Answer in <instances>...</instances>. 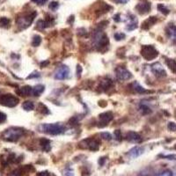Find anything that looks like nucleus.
Masks as SVG:
<instances>
[{
  "mask_svg": "<svg viewBox=\"0 0 176 176\" xmlns=\"http://www.w3.org/2000/svg\"><path fill=\"white\" fill-rule=\"evenodd\" d=\"M19 103V99L13 94H4L0 96V104L6 107H13Z\"/></svg>",
  "mask_w": 176,
  "mask_h": 176,
  "instance_id": "nucleus-5",
  "label": "nucleus"
},
{
  "mask_svg": "<svg viewBox=\"0 0 176 176\" xmlns=\"http://www.w3.org/2000/svg\"><path fill=\"white\" fill-rule=\"evenodd\" d=\"M100 136H101V137L102 138H104L105 140H111L112 139V136L109 134V133H107V132H102L101 134H100Z\"/></svg>",
  "mask_w": 176,
  "mask_h": 176,
  "instance_id": "nucleus-33",
  "label": "nucleus"
},
{
  "mask_svg": "<svg viewBox=\"0 0 176 176\" xmlns=\"http://www.w3.org/2000/svg\"><path fill=\"white\" fill-rule=\"evenodd\" d=\"M49 9H51L52 11H56V10L59 7V4H58L57 2L54 1V2H51V3L49 4Z\"/></svg>",
  "mask_w": 176,
  "mask_h": 176,
  "instance_id": "nucleus-31",
  "label": "nucleus"
},
{
  "mask_svg": "<svg viewBox=\"0 0 176 176\" xmlns=\"http://www.w3.org/2000/svg\"><path fill=\"white\" fill-rule=\"evenodd\" d=\"M151 67V71L156 76H158V77H165L166 76V72H165V69L159 63H155Z\"/></svg>",
  "mask_w": 176,
  "mask_h": 176,
  "instance_id": "nucleus-12",
  "label": "nucleus"
},
{
  "mask_svg": "<svg viewBox=\"0 0 176 176\" xmlns=\"http://www.w3.org/2000/svg\"><path fill=\"white\" fill-rule=\"evenodd\" d=\"M22 107H23V109L26 110V111H32V110H34V108H35V104H34L33 101L28 100V101H25V102L22 104Z\"/></svg>",
  "mask_w": 176,
  "mask_h": 176,
  "instance_id": "nucleus-22",
  "label": "nucleus"
},
{
  "mask_svg": "<svg viewBox=\"0 0 176 176\" xmlns=\"http://www.w3.org/2000/svg\"><path fill=\"white\" fill-rule=\"evenodd\" d=\"M114 37L116 41H121V40L125 38V35L122 34V33H116V34H115Z\"/></svg>",
  "mask_w": 176,
  "mask_h": 176,
  "instance_id": "nucleus-32",
  "label": "nucleus"
},
{
  "mask_svg": "<svg viewBox=\"0 0 176 176\" xmlns=\"http://www.w3.org/2000/svg\"><path fill=\"white\" fill-rule=\"evenodd\" d=\"M119 17H120V14H116V15L114 16V20H115L116 22H119V21H121V20H122V19H120Z\"/></svg>",
  "mask_w": 176,
  "mask_h": 176,
  "instance_id": "nucleus-45",
  "label": "nucleus"
},
{
  "mask_svg": "<svg viewBox=\"0 0 176 176\" xmlns=\"http://www.w3.org/2000/svg\"><path fill=\"white\" fill-rule=\"evenodd\" d=\"M36 176H49V172L48 171H42L38 172Z\"/></svg>",
  "mask_w": 176,
  "mask_h": 176,
  "instance_id": "nucleus-40",
  "label": "nucleus"
},
{
  "mask_svg": "<svg viewBox=\"0 0 176 176\" xmlns=\"http://www.w3.org/2000/svg\"><path fill=\"white\" fill-rule=\"evenodd\" d=\"M141 55L145 60L151 61L158 56V52L152 45H144L141 49Z\"/></svg>",
  "mask_w": 176,
  "mask_h": 176,
  "instance_id": "nucleus-4",
  "label": "nucleus"
},
{
  "mask_svg": "<svg viewBox=\"0 0 176 176\" xmlns=\"http://www.w3.org/2000/svg\"><path fill=\"white\" fill-rule=\"evenodd\" d=\"M115 76L119 80H128L132 78V74L123 67H117L115 69Z\"/></svg>",
  "mask_w": 176,
  "mask_h": 176,
  "instance_id": "nucleus-8",
  "label": "nucleus"
},
{
  "mask_svg": "<svg viewBox=\"0 0 176 176\" xmlns=\"http://www.w3.org/2000/svg\"><path fill=\"white\" fill-rule=\"evenodd\" d=\"M24 133V129L18 127H12L3 133V137L7 141H16Z\"/></svg>",
  "mask_w": 176,
  "mask_h": 176,
  "instance_id": "nucleus-2",
  "label": "nucleus"
},
{
  "mask_svg": "<svg viewBox=\"0 0 176 176\" xmlns=\"http://www.w3.org/2000/svg\"><path fill=\"white\" fill-rule=\"evenodd\" d=\"M48 64H49V62H46V63H44V62H43V63H42V64H41V66H42V67H43V66H46Z\"/></svg>",
  "mask_w": 176,
  "mask_h": 176,
  "instance_id": "nucleus-47",
  "label": "nucleus"
},
{
  "mask_svg": "<svg viewBox=\"0 0 176 176\" xmlns=\"http://www.w3.org/2000/svg\"><path fill=\"white\" fill-rule=\"evenodd\" d=\"M100 118V127H104L106 125H107L114 118V115L111 112H105L102 113L99 115Z\"/></svg>",
  "mask_w": 176,
  "mask_h": 176,
  "instance_id": "nucleus-10",
  "label": "nucleus"
},
{
  "mask_svg": "<svg viewBox=\"0 0 176 176\" xmlns=\"http://www.w3.org/2000/svg\"><path fill=\"white\" fill-rule=\"evenodd\" d=\"M136 10L141 15L146 14L151 10V4L148 1H143V2L137 4V6H136Z\"/></svg>",
  "mask_w": 176,
  "mask_h": 176,
  "instance_id": "nucleus-11",
  "label": "nucleus"
},
{
  "mask_svg": "<svg viewBox=\"0 0 176 176\" xmlns=\"http://www.w3.org/2000/svg\"><path fill=\"white\" fill-rule=\"evenodd\" d=\"M143 152V148L139 147V146H135L131 150H129L128 155L132 158H136L139 157L140 155H142Z\"/></svg>",
  "mask_w": 176,
  "mask_h": 176,
  "instance_id": "nucleus-13",
  "label": "nucleus"
},
{
  "mask_svg": "<svg viewBox=\"0 0 176 176\" xmlns=\"http://www.w3.org/2000/svg\"><path fill=\"white\" fill-rule=\"evenodd\" d=\"M40 77V74L38 73V72H34V73H32L31 75H29L28 77V78H39Z\"/></svg>",
  "mask_w": 176,
  "mask_h": 176,
  "instance_id": "nucleus-42",
  "label": "nucleus"
},
{
  "mask_svg": "<svg viewBox=\"0 0 176 176\" xmlns=\"http://www.w3.org/2000/svg\"><path fill=\"white\" fill-rule=\"evenodd\" d=\"M165 64L168 66V68L176 74V61L173 59H166L165 60Z\"/></svg>",
  "mask_w": 176,
  "mask_h": 176,
  "instance_id": "nucleus-21",
  "label": "nucleus"
},
{
  "mask_svg": "<svg viewBox=\"0 0 176 176\" xmlns=\"http://www.w3.org/2000/svg\"><path fill=\"white\" fill-rule=\"evenodd\" d=\"M40 144L42 146L43 151H47V152L50 151L51 145H50V141H49V140H48V139H46V138H42V139H41V141H40Z\"/></svg>",
  "mask_w": 176,
  "mask_h": 176,
  "instance_id": "nucleus-20",
  "label": "nucleus"
},
{
  "mask_svg": "<svg viewBox=\"0 0 176 176\" xmlns=\"http://www.w3.org/2000/svg\"><path fill=\"white\" fill-rule=\"evenodd\" d=\"M32 1H34L35 3H36L37 5H39V6H42V5H43L44 3H46L48 0H32Z\"/></svg>",
  "mask_w": 176,
  "mask_h": 176,
  "instance_id": "nucleus-41",
  "label": "nucleus"
},
{
  "mask_svg": "<svg viewBox=\"0 0 176 176\" xmlns=\"http://www.w3.org/2000/svg\"><path fill=\"white\" fill-rule=\"evenodd\" d=\"M115 1L118 4H126L129 0H115Z\"/></svg>",
  "mask_w": 176,
  "mask_h": 176,
  "instance_id": "nucleus-44",
  "label": "nucleus"
},
{
  "mask_svg": "<svg viewBox=\"0 0 176 176\" xmlns=\"http://www.w3.org/2000/svg\"><path fill=\"white\" fill-rule=\"evenodd\" d=\"M105 160H106V158H101V159H100V160H99V164H100V165H102L104 164Z\"/></svg>",
  "mask_w": 176,
  "mask_h": 176,
  "instance_id": "nucleus-46",
  "label": "nucleus"
},
{
  "mask_svg": "<svg viewBox=\"0 0 176 176\" xmlns=\"http://www.w3.org/2000/svg\"><path fill=\"white\" fill-rule=\"evenodd\" d=\"M50 25H51V21L48 20H39L38 23H37V26L40 28H46L50 27Z\"/></svg>",
  "mask_w": 176,
  "mask_h": 176,
  "instance_id": "nucleus-23",
  "label": "nucleus"
},
{
  "mask_svg": "<svg viewBox=\"0 0 176 176\" xmlns=\"http://www.w3.org/2000/svg\"><path fill=\"white\" fill-rule=\"evenodd\" d=\"M167 128H168V129H169L170 131H176V123L171 122L168 123Z\"/></svg>",
  "mask_w": 176,
  "mask_h": 176,
  "instance_id": "nucleus-36",
  "label": "nucleus"
},
{
  "mask_svg": "<svg viewBox=\"0 0 176 176\" xmlns=\"http://www.w3.org/2000/svg\"><path fill=\"white\" fill-rule=\"evenodd\" d=\"M166 34L168 37L176 43V27L175 26H169L166 29Z\"/></svg>",
  "mask_w": 176,
  "mask_h": 176,
  "instance_id": "nucleus-15",
  "label": "nucleus"
},
{
  "mask_svg": "<svg viewBox=\"0 0 176 176\" xmlns=\"http://www.w3.org/2000/svg\"><path fill=\"white\" fill-rule=\"evenodd\" d=\"M112 85V81L110 79H105L103 81H101V87L103 89H108V87Z\"/></svg>",
  "mask_w": 176,
  "mask_h": 176,
  "instance_id": "nucleus-28",
  "label": "nucleus"
},
{
  "mask_svg": "<svg viewBox=\"0 0 176 176\" xmlns=\"http://www.w3.org/2000/svg\"><path fill=\"white\" fill-rule=\"evenodd\" d=\"M137 28V20L131 16V18H129V22L128 24V26L126 27V29L129 30V31H131V30H134Z\"/></svg>",
  "mask_w": 176,
  "mask_h": 176,
  "instance_id": "nucleus-18",
  "label": "nucleus"
},
{
  "mask_svg": "<svg viewBox=\"0 0 176 176\" xmlns=\"http://www.w3.org/2000/svg\"><path fill=\"white\" fill-rule=\"evenodd\" d=\"M64 175L65 176H74V173L71 169H66L64 172Z\"/></svg>",
  "mask_w": 176,
  "mask_h": 176,
  "instance_id": "nucleus-37",
  "label": "nucleus"
},
{
  "mask_svg": "<svg viewBox=\"0 0 176 176\" xmlns=\"http://www.w3.org/2000/svg\"><path fill=\"white\" fill-rule=\"evenodd\" d=\"M42 42V37L40 35H35L33 37V41H32V46L34 47H37L41 44Z\"/></svg>",
  "mask_w": 176,
  "mask_h": 176,
  "instance_id": "nucleus-26",
  "label": "nucleus"
},
{
  "mask_svg": "<svg viewBox=\"0 0 176 176\" xmlns=\"http://www.w3.org/2000/svg\"><path fill=\"white\" fill-rule=\"evenodd\" d=\"M127 139L130 142H134V143H138L141 141V136L139 134L134 132V131H130L127 134Z\"/></svg>",
  "mask_w": 176,
  "mask_h": 176,
  "instance_id": "nucleus-16",
  "label": "nucleus"
},
{
  "mask_svg": "<svg viewBox=\"0 0 176 176\" xmlns=\"http://www.w3.org/2000/svg\"><path fill=\"white\" fill-rule=\"evenodd\" d=\"M141 111H142V113L143 114V115H146V114H149L150 112H151V109L147 107V106H145V105H143V106H141Z\"/></svg>",
  "mask_w": 176,
  "mask_h": 176,
  "instance_id": "nucleus-35",
  "label": "nucleus"
},
{
  "mask_svg": "<svg viewBox=\"0 0 176 176\" xmlns=\"http://www.w3.org/2000/svg\"><path fill=\"white\" fill-rule=\"evenodd\" d=\"M81 73H82V67L80 65H78L77 66V76H78V78L81 77Z\"/></svg>",
  "mask_w": 176,
  "mask_h": 176,
  "instance_id": "nucleus-39",
  "label": "nucleus"
},
{
  "mask_svg": "<svg viewBox=\"0 0 176 176\" xmlns=\"http://www.w3.org/2000/svg\"><path fill=\"white\" fill-rule=\"evenodd\" d=\"M175 116H176V112H175Z\"/></svg>",
  "mask_w": 176,
  "mask_h": 176,
  "instance_id": "nucleus-48",
  "label": "nucleus"
},
{
  "mask_svg": "<svg viewBox=\"0 0 176 176\" xmlns=\"http://www.w3.org/2000/svg\"><path fill=\"white\" fill-rule=\"evenodd\" d=\"M163 157L167 159H172V160L176 159V155H166V156H163Z\"/></svg>",
  "mask_w": 176,
  "mask_h": 176,
  "instance_id": "nucleus-43",
  "label": "nucleus"
},
{
  "mask_svg": "<svg viewBox=\"0 0 176 176\" xmlns=\"http://www.w3.org/2000/svg\"><path fill=\"white\" fill-rule=\"evenodd\" d=\"M114 136H115V138L116 140H118V141H121L122 138V132H121L120 129H116V130H115V132H114Z\"/></svg>",
  "mask_w": 176,
  "mask_h": 176,
  "instance_id": "nucleus-30",
  "label": "nucleus"
},
{
  "mask_svg": "<svg viewBox=\"0 0 176 176\" xmlns=\"http://www.w3.org/2000/svg\"><path fill=\"white\" fill-rule=\"evenodd\" d=\"M158 176H172V172L170 170H165L161 172Z\"/></svg>",
  "mask_w": 176,
  "mask_h": 176,
  "instance_id": "nucleus-34",
  "label": "nucleus"
},
{
  "mask_svg": "<svg viewBox=\"0 0 176 176\" xmlns=\"http://www.w3.org/2000/svg\"><path fill=\"white\" fill-rule=\"evenodd\" d=\"M10 25V20L3 17V18H0V27L1 28H8Z\"/></svg>",
  "mask_w": 176,
  "mask_h": 176,
  "instance_id": "nucleus-25",
  "label": "nucleus"
},
{
  "mask_svg": "<svg viewBox=\"0 0 176 176\" xmlns=\"http://www.w3.org/2000/svg\"><path fill=\"white\" fill-rule=\"evenodd\" d=\"M39 130L49 135H60L64 131V127L61 123H42L39 125Z\"/></svg>",
  "mask_w": 176,
  "mask_h": 176,
  "instance_id": "nucleus-1",
  "label": "nucleus"
},
{
  "mask_svg": "<svg viewBox=\"0 0 176 176\" xmlns=\"http://www.w3.org/2000/svg\"><path fill=\"white\" fill-rule=\"evenodd\" d=\"M6 120V115L2 112H0V123L5 122Z\"/></svg>",
  "mask_w": 176,
  "mask_h": 176,
  "instance_id": "nucleus-38",
  "label": "nucleus"
},
{
  "mask_svg": "<svg viewBox=\"0 0 176 176\" xmlns=\"http://www.w3.org/2000/svg\"><path fill=\"white\" fill-rule=\"evenodd\" d=\"M175 149H176V145H175Z\"/></svg>",
  "mask_w": 176,
  "mask_h": 176,
  "instance_id": "nucleus-49",
  "label": "nucleus"
},
{
  "mask_svg": "<svg viewBox=\"0 0 176 176\" xmlns=\"http://www.w3.org/2000/svg\"><path fill=\"white\" fill-rule=\"evenodd\" d=\"M32 91H33V87H31L30 86H22L21 88H20V93L22 96L31 95Z\"/></svg>",
  "mask_w": 176,
  "mask_h": 176,
  "instance_id": "nucleus-19",
  "label": "nucleus"
},
{
  "mask_svg": "<svg viewBox=\"0 0 176 176\" xmlns=\"http://www.w3.org/2000/svg\"><path fill=\"white\" fill-rule=\"evenodd\" d=\"M158 19L156 17H150L149 19H147L146 20H144L142 24V28L144 30L149 29L151 26H153L156 22H157Z\"/></svg>",
  "mask_w": 176,
  "mask_h": 176,
  "instance_id": "nucleus-14",
  "label": "nucleus"
},
{
  "mask_svg": "<svg viewBox=\"0 0 176 176\" xmlns=\"http://www.w3.org/2000/svg\"><path fill=\"white\" fill-rule=\"evenodd\" d=\"M93 43H94V46L98 48V49H102L103 48H106L108 43H109V40H108V37L104 34L102 33L101 31H99V32H96L94 34V36H93Z\"/></svg>",
  "mask_w": 176,
  "mask_h": 176,
  "instance_id": "nucleus-3",
  "label": "nucleus"
},
{
  "mask_svg": "<svg viewBox=\"0 0 176 176\" xmlns=\"http://www.w3.org/2000/svg\"><path fill=\"white\" fill-rule=\"evenodd\" d=\"M44 89H45V86L43 85H37L35 87H33L32 95H34V96H40L44 92Z\"/></svg>",
  "mask_w": 176,
  "mask_h": 176,
  "instance_id": "nucleus-17",
  "label": "nucleus"
},
{
  "mask_svg": "<svg viewBox=\"0 0 176 176\" xmlns=\"http://www.w3.org/2000/svg\"><path fill=\"white\" fill-rule=\"evenodd\" d=\"M132 86H133V88H134V90L136 92V93H146L147 91L143 88V87H142L138 83H133L132 84Z\"/></svg>",
  "mask_w": 176,
  "mask_h": 176,
  "instance_id": "nucleus-24",
  "label": "nucleus"
},
{
  "mask_svg": "<svg viewBox=\"0 0 176 176\" xmlns=\"http://www.w3.org/2000/svg\"><path fill=\"white\" fill-rule=\"evenodd\" d=\"M82 143H85L86 145L84 146V148H87L91 151H98L100 148V142L97 141L96 139H93V138H87L85 139L81 142Z\"/></svg>",
  "mask_w": 176,
  "mask_h": 176,
  "instance_id": "nucleus-9",
  "label": "nucleus"
},
{
  "mask_svg": "<svg viewBox=\"0 0 176 176\" xmlns=\"http://www.w3.org/2000/svg\"><path fill=\"white\" fill-rule=\"evenodd\" d=\"M158 11H160L163 14H165V15H167L168 13H169V10L164 6V5H158Z\"/></svg>",
  "mask_w": 176,
  "mask_h": 176,
  "instance_id": "nucleus-29",
  "label": "nucleus"
},
{
  "mask_svg": "<svg viewBox=\"0 0 176 176\" xmlns=\"http://www.w3.org/2000/svg\"><path fill=\"white\" fill-rule=\"evenodd\" d=\"M36 16V13L35 12H34L33 13H31V14H28V15H27V16H25V17H22V18H20L19 20H18V25L20 26V27H21V28H27L28 27H29L30 26V24L33 22V20H34V19H35V17Z\"/></svg>",
  "mask_w": 176,
  "mask_h": 176,
  "instance_id": "nucleus-7",
  "label": "nucleus"
},
{
  "mask_svg": "<svg viewBox=\"0 0 176 176\" xmlns=\"http://www.w3.org/2000/svg\"><path fill=\"white\" fill-rule=\"evenodd\" d=\"M69 76H70V69L66 65H62L61 67H59L54 74V78L57 80L66 79L69 78Z\"/></svg>",
  "mask_w": 176,
  "mask_h": 176,
  "instance_id": "nucleus-6",
  "label": "nucleus"
},
{
  "mask_svg": "<svg viewBox=\"0 0 176 176\" xmlns=\"http://www.w3.org/2000/svg\"><path fill=\"white\" fill-rule=\"evenodd\" d=\"M38 109H39V111H40L42 114H44V115L49 114V110L48 107H47L44 104H42V103H40V104H39Z\"/></svg>",
  "mask_w": 176,
  "mask_h": 176,
  "instance_id": "nucleus-27",
  "label": "nucleus"
}]
</instances>
